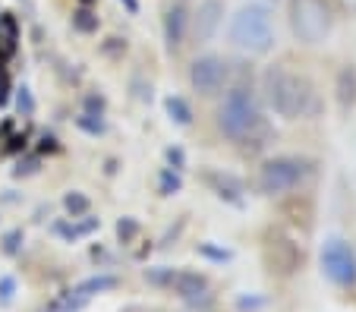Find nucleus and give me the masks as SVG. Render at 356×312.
<instances>
[{
	"label": "nucleus",
	"instance_id": "f257e3e1",
	"mask_svg": "<svg viewBox=\"0 0 356 312\" xmlns=\"http://www.w3.org/2000/svg\"><path fill=\"white\" fill-rule=\"evenodd\" d=\"M262 92L268 98L271 110L277 117H284V120H300L312 108V82L306 76L293 73V69L281 67V63L265 69Z\"/></svg>",
	"mask_w": 356,
	"mask_h": 312
},
{
	"label": "nucleus",
	"instance_id": "f03ea898",
	"mask_svg": "<svg viewBox=\"0 0 356 312\" xmlns=\"http://www.w3.org/2000/svg\"><path fill=\"white\" fill-rule=\"evenodd\" d=\"M215 126L230 142H246V139L262 126V104H259L256 92L246 85L230 88L215 110Z\"/></svg>",
	"mask_w": 356,
	"mask_h": 312
},
{
	"label": "nucleus",
	"instance_id": "7ed1b4c3",
	"mask_svg": "<svg viewBox=\"0 0 356 312\" xmlns=\"http://www.w3.org/2000/svg\"><path fill=\"white\" fill-rule=\"evenodd\" d=\"M227 38L234 48L246 51V54H268L275 48V19H271V10L262 7V3H249V7H240L234 16H230L227 26Z\"/></svg>",
	"mask_w": 356,
	"mask_h": 312
},
{
	"label": "nucleus",
	"instance_id": "20e7f679",
	"mask_svg": "<svg viewBox=\"0 0 356 312\" xmlns=\"http://www.w3.org/2000/svg\"><path fill=\"white\" fill-rule=\"evenodd\" d=\"M316 164L309 158H296V155H277L259 167V192L265 196H287V192L300 190L306 180L312 176Z\"/></svg>",
	"mask_w": 356,
	"mask_h": 312
},
{
	"label": "nucleus",
	"instance_id": "39448f33",
	"mask_svg": "<svg viewBox=\"0 0 356 312\" xmlns=\"http://www.w3.org/2000/svg\"><path fill=\"white\" fill-rule=\"evenodd\" d=\"M334 13L325 0H290V32L302 44H322L331 35Z\"/></svg>",
	"mask_w": 356,
	"mask_h": 312
},
{
	"label": "nucleus",
	"instance_id": "423d86ee",
	"mask_svg": "<svg viewBox=\"0 0 356 312\" xmlns=\"http://www.w3.org/2000/svg\"><path fill=\"white\" fill-rule=\"evenodd\" d=\"M322 262V274L341 290H353L356 287V249L350 246V240L343 237H328L318 252Z\"/></svg>",
	"mask_w": 356,
	"mask_h": 312
},
{
	"label": "nucleus",
	"instance_id": "0eeeda50",
	"mask_svg": "<svg viewBox=\"0 0 356 312\" xmlns=\"http://www.w3.org/2000/svg\"><path fill=\"white\" fill-rule=\"evenodd\" d=\"M230 79V63L218 54H202L189 63V88L202 98H215Z\"/></svg>",
	"mask_w": 356,
	"mask_h": 312
},
{
	"label": "nucleus",
	"instance_id": "6e6552de",
	"mask_svg": "<svg viewBox=\"0 0 356 312\" xmlns=\"http://www.w3.org/2000/svg\"><path fill=\"white\" fill-rule=\"evenodd\" d=\"M224 22V0H202L199 10L189 16V32L199 44H209L211 38L218 35Z\"/></svg>",
	"mask_w": 356,
	"mask_h": 312
},
{
	"label": "nucleus",
	"instance_id": "1a4fd4ad",
	"mask_svg": "<svg viewBox=\"0 0 356 312\" xmlns=\"http://www.w3.org/2000/svg\"><path fill=\"white\" fill-rule=\"evenodd\" d=\"M161 32H164V44H168L170 54L186 44V38H189V10H186V3H174V7L164 13Z\"/></svg>",
	"mask_w": 356,
	"mask_h": 312
},
{
	"label": "nucleus",
	"instance_id": "9d476101",
	"mask_svg": "<svg viewBox=\"0 0 356 312\" xmlns=\"http://www.w3.org/2000/svg\"><path fill=\"white\" fill-rule=\"evenodd\" d=\"M170 290H174L183 303H199V299L209 293V278L199 272H174Z\"/></svg>",
	"mask_w": 356,
	"mask_h": 312
},
{
	"label": "nucleus",
	"instance_id": "9b49d317",
	"mask_svg": "<svg viewBox=\"0 0 356 312\" xmlns=\"http://www.w3.org/2000/svg\"><path fill=\"white\" fill-rule=\"evenodd\" d=\"M334 92H337L341 108H353V104H356V67H350V63H347V67L337 69Z\"/></svg>",
	"mask_w": 356,
	"mask_h": 312
},
{
	"label": "nucleus",
	"instance_id": "f8f14e48",
	"mask_svg": "<svg viewBox=\"0 0 356 312\" xmlns=\"http://www.w3.org/2000/svg\"><path fill=\"white\" fill-rule=\"evenodd\" d=\"M164 110H168V117H170V123H177V126H193V108H189V101L186 98H180V95H168L164 98Z\"/></svg>",
	"mask_w": 356,
	"mask_h": 312
},
{
	"label": "nucleus",
	"instance_id": "ddd939ff",
	"mask_svg": "<svg viewBox=\"0 0 356 312\" xmlns=\"http://www.w3.org/2000/svg\"><path fill=\"white\" fill-rule=\"evenodd\" d=\"M111 287H117V278H114V274H101V278H88V281H82V284L76 287V293H82V297H92V293L111 290Z\"/></svg>",
	"mask_w": 356,
	"mask_h": 312
},
{
	"label": "nucleus",
	"instance_id": "4468645a",
	"mask_svg": "<svg viewBox=\"0 0 356 312\" xmlns=\"http://www.w3.org/2000/svg\"><path fill=\"white\" fill-rule=\"evenodd\" d=\"M180 186H183L180 170L164 167L161 176H158V192H161V196H174V192H180Z\"/></svg>",
	"mask_w": 356,
	"mask_h": 312
},
{
	"label": "nucleus",
	"instance_id": "2eb2a0df",
	"mask_svg": "<svg viewBox=\"0 0 356 312\" xmlns=\"http://www.w3.org/2000/svg\"><path fill=\"white\" fill-rule=\"evenodd\" d=\"M73 28L76 32H82V35H92V32H98V16L92 13V10H76L73 13Z\"/></svg>",
	"mask_w": 356,
	"mask_h": 312
},
{
	"label": "nucleus",
	"instance_id": "dca6fc26",
	"mask_svg": "<svg viewBox=\"0 0 356 312\" xmlns=\"http://www.w3.org/2000/svg\"><path fill=\"white\" fill-rule=\"evenodd\" d=\"M63 208H67L73 217H79L92 208V202H88V196H82V192H67V196H63Z\"/></svg>",
	"mask_w": 356,
	"mask_h": 312
},
{
	"label": "nucleus",
	"instance_id": "f3484780",
	"mask_svg": "<svg viewBox=\"0 0 356 312\" xmlns=\"http://www.w3.org/2000/svg\"><path fill=\"white\" fill-rule=\"evenodd\" d=\"M76 126L86 129V133H92V136H101V133H104V120H101V114H82V117H76Z\"/></svg>",
	"mask_w": 356,
	"mask_h": 312
},
{
	"label": "nucleus",
	"instance_id": "a211bd4d",
	"mask_svg": "<svg viewBox=\"0 0 356 312\" xmlns=\"http://www.w3.org/2000/svg\"><path fill=\"white\" fill-rule=\"evenodd\" d=\"M145 281L148 284H158V287H170V281H174V268H168V265H161V268H148Z\"/></svg>",
	"mask_w": 356,
	"mask_h": 312
},
{
	"label": "nucleus",
	"instance_id": "6ab92c4d",
	"mask_svg": "<svg viewBox=\"0 0 356 312\" xmlns=\"http://www.w3.org/2000/svg\"><path fill=\"white\" fill-rule=\"evenodd\" d=\"M117 233H120V240L127 243V240H133L136 233H139V224H136L133 217H123L120 224H117Z\"/></svg>",
	"mask_w": 356,
	"mask_h": 312
},
{
	"label": "nucleus",
	"instance_id": "aec40b11",
	"mask_svg": "<svg viewBox=\"0 0 356 312\" xmlns=\"http://www.w3.org/2000/svg\"><path fill=\"white\" fill-rule=\"evenodd\" d=\"M22 108H26V114L35 110V101H32V95H29V88H19V110Z\"/></svg>",
	"mask_w": 356,
	"mask_h": 312
},
{
	"label": "nucleus",
	"instance_id": "412c9836",
	"mask_svg": "<svg viewBox=\"0 0 356 312\" xmlns=\"http://www.w3.org/2000/svg\"><path fill=\"white\" fill-rule=\"evenodd\" d=\"M168 161L174 170H180L183 167V149H168Z\"/></svg>",
	"mask_w": 356,
	"mask_h": 312
},
{
	"label": "nucleus",
	"instance_id": "4be33fe9",
	"mask_svg": "<svg viewBox=\"0 0 356 312\" xmlns=\"http://www.w3.org/2000/svg\"><path fill=\"white\" fill-rule=\"evenodd\" d=\"M86 108H88V110H98V114H101V110H104V98H98V95H86Z\"/></svg>",
	"mask_w": 356,
	"mask_h": 312
},
{
	"label": "nucleus",
	"instance_id": "5701e85b",
	"mask_svg": "<svg viewBox=\"0 0 356 312\" xmlns=\"http://www.w3.org/2000/svg\"><path fill=\"white\" fill-rule=\"evenodd\" d=\"M120 3L129 10V13H136V10H139V3H136V0H120Z\"/></svg>",
	"mask_w": 356,
	"mask_h": 312
},
{
	"label": "nucleus",
	"instance_id": "b1692460",
	"mask_svg": "<svg viewBox=\"0 0 356 312\" xmlns=\"http://www.w3.org/2000/svg\"><path fill=\"white\" fill-rule=\"evenodd\" d=\"M177 3H183V0H177Z\"/></svg>",
	"mask_w": 356,
	"mask_h": 312
}]
</instances>
